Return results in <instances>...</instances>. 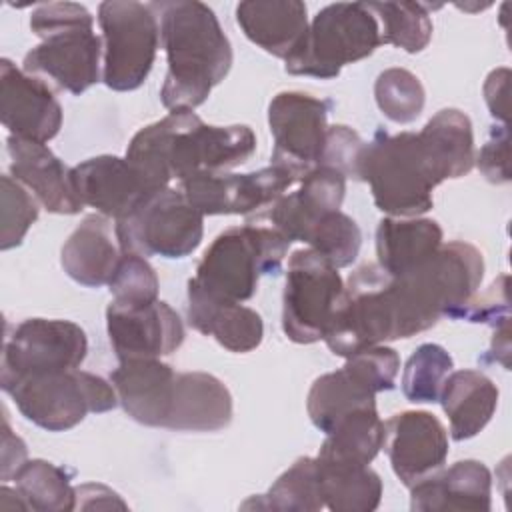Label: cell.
<instances>
[{
  "mask_svg": "<svg viewBox=\"0 0 512 512\" xmlns=\"http://www.w3.org/2000/svg\"><path fill=\"white\" fill-rule=\"evenodd\" d=\"M490 360L500 362L506 370L510 368L508 356H510V322H504L500 326L494 328V336H492V344H490Z\"/></svg>",
  "mask_w": 512,
  "mask_h": 512,
  "instance_id": "47",
  "label": "cell"
},
{
  "mask_svg": "<svg viewBox=\"0 0 512 512\" xmlns=\"http://www.w3.org/2000/svg\"><path fill=\"white\" fill-rule=\"evenodd\" d=\"M26 444L22 438H18L10 424L4 410V422H2V466H0V478L2 482H8L14 478V474L20 470V466L26 462Z\"/></svg>",
  "mask_w": 512,
  "mask_h": 512,
  "instance_id": "45",
  "label": "cell"
},
{
  "mask_svg": "<svg viewBox=\"0 0 512 512\" xmlns=\"http://www.w3.org/2000/svg\"><path fill=\"white\" fill-rule=\"evenodd\" d=\"M374 16L380 18V42L402 48L408 54L422 52L432 38V20L428 6L420 2H368Z\"/></svg>",
  "mask_w": 512,
  "mask_h": 512,
  "instance_id": "35",
  "label": "cell"
},
{
  "mask_svg": "<svg viewBox=\"0 0 512 512\" xmlns=\"http://www.w3.org/2000/svg\"><path fill=\"white\" fill-rule=\"evenodd\" d=\"M508 274H500L484 294L472 298L460 312L458 320L476 324H488L492 328L510 322V300H508Z\"/></svg>",
  "mask_w": 512,
  "mask_h": 512,
  "instance_id": "42",
  "label": "cell"
},
{
  "mask_svg": "<svg viewBox=\"0 0 512 512\" xmlns=\"http://www.w3.org/2000/svg\"><path fill=\"white\" fill-rule=\"evenodd\" d=\"M300 180L302 176L298 172L280 164H270L248 174H196L182 180L180 190L202 216H248L268 210Z\"/></svg>",
  "mask_w": 512,
  "mask_h": 512,
  "instance_id": "13",
  "label": "cell"
},
{
  "mask_svg": "<svg viewBox=\"0 0 512 512\" xmlns=\"http://www.w3.org/2000/svg\"><path fill=\"white\" fill-rule=\"evenodd\" d=\"M10 176L18 180L52 214H78L84 204L72 184V168L40 142L8 136Z\"/></svg>",
  "mask_w": 512,
  "mask_h": 512,
  "instance_id": "19",
  "label": "cell"
},
{
  "mask_svg": "<svg viewBox=\"0 0 512 512\" xmlns=\"http://www.w3.org/2000/svg\"><path fill=\"white\" fill-rule=\"evenodd\" d=\"M30 28L42 42L24 56L26 74L46 76L74 96L100 80L102 40L94 32V18L86 6L40 4L30 16Z\"/></svg>",
  "mask_w": 512,
  "mask_h": 512,
  "instance_id": "3",
  "label": "cell"
},
{
  "mask_svg": "<svg viewBox=\"0 0 512 512\" xmlns=\"http://www.w3.org/2000/svg\"><path fill=\"white\" fill-rule=\"evenodd\" d=\"M344 282L338 268L312 248L292 252L282 294V330L296 344L324 338Z\"/></svg>",
  "mask_w": 512,
  "mask_h": 512,
  "instance_id": "11",
  "label": "cell"
},
{
  "mask_svg": "<svg viewBox=\"0 0 512 512\" xmlns=\"http://www.w3.org/2000/svg\"><path fill=\"white\" fill-rule=\"evenodd\" d=\"M188 322L204 336H212L222 348L246 354L260 346L264 322L260 314L242 302L216 300L188 282Z\"/></svg>",
  "mask_w": 512,
  "mask_h": 512,
  "instance_id": "25",
  "label": "cell"
},
{
  "mask_svg": "<svg viewBox=\"0 0 512 512\" xmlns=\"http://www.w3.org/2000/svg\"><path fill=\"white\" fill-rule=\"evenodd\" d=\"M290 242L272 226L244 224L218 234L204 252L196 288L216 300L246 302L256 294L264 274H278Z\"/></svg>",
  "mask_w": 512,
  "mask_h": 512,
  "instance_id": "5",
  "label": "cell"
},
{
  "mask_svg": "<svg viewBox=\"0 0 512 512\" xmlns=\"http://www.w3.org/2000/svg\"><path fill=\"white\" fill-rule=\"evenodd\" d=\"M0 116L10 136L46 144L62 126V106L38 76L0 60Z\"/></svg>",
  "mask_w": 512,
  "mask_h": 512,
  "instance_id": "17",
  "label": "cell"
},
{
  "mask_svg": "<svg viewBox=\"0 0 512 512\" xmlns=\"http://www.w3.org/2000/svg\"><path fill=\"white\" fill-rule=\"evenodd\" d=\"M384 444L394 474L408 488L440 470L448 456V432L426 410L394 414L384 424Z\"/></svg>",
  "mask_w": 512,
  "mask_h": 512,
  "instance_id": "18",
  "label": "cell"
},
{
  "mask_svg": "<svg viewBox=\"0 0 512 512\" xmlns=\"http://www.w3.org/2000/svg\"><path fill=\"white\" fill-rule=\"evenodd\" d=\"M120 252L162 258H186L202 242L204 216L178 188H164L144 200L132 214L116 220Z\"/></svg>",
  "mask_w": 512,
  "mask_h": 512,
  "instance_id": "10",
  "label": "cell"
},
{
  "mask_svg": "<svg viewBox=\"0 0 512 512\" xmlns=\"http://www.w3.org/2000/svg\"><path fill=\"white\" fill-rule=\"evenodd\" d=\"M330 102L306 92H278L268 106L274 138L272 164L286 166L302 178L318 166L328 132Z\"/></svg>",
  "mask_w": 512,
  "mask_h": 512,
  "instance_id": "14",
  "label": "cell"
},
{
  "mask_svg": "<svg viewBox=\"0 0 512 512\" xmlns=\"http://www.w3.org/2000/svg\"><path fill=\"white\" fill-rule=\"evenodd\" d=\"M76 508H84V510H100V508H120L126 510V504L120 500V496L104 486V484H80L76 486Z\"/></svg>",
  "mask_w": 512,
  "mask_h": 512,
  "instance_id": "46",
  "label": "cell"
},
{
  "mask_svg": "<svg viewBox=\"0 0 512 512\" xmlns=\"http://www.w3.org/2000/svg\"><path fill=\"white\" fill-rule=\"evenodd\" d=\"M374 98L380 112L396 122H414L426 104V92L416 74L406 68H388L374 82Z\"/></svg>",
  "mask_w": 512,
  "mask_h": 512,
  "instance_id": "37",
  "label": "cell"
},
{
  "mask_svg": "<svg viewBox=\"0 0 512 512\" xmlns=\"http://www.w3.org/2000/svg\"><path fill=\"white\" fill-rule=\"evenodd\" d=\"M120 254L112 240L110 220L96 212L88 214L68 236L60 250V264L74 282L100 288L110 282Z\"/></svg>",
  "mask_w": 512,
  "mask_h": 512,
  "instance_id": "28",
  "label": "cell"
},
{
  "mask_svg": "<svg viewBox=\"0 0 512 512\" xmlns=\"http://www.w3.org/2000/svg\"><path fill=\"white\" fill-rule=\"evenodd\" d=\"M508 86H510L508 68L492 70L484 82V100L490 110V116L502 124H508Z\"/></svg>",
  "mask_w": 512,
  "mask_h": 512,
  "instance_id": "44",
  "label": "cell"
},
{
  "mask_svg": "<svg viewBox=\"0 0 512 512\" xmlns=\"http://www.w3.org/2000/svg\"><path fill=\"white\" fill-rule=\"evenodd\" d=\"M418 136L444 180L462 178L474 168L472 122L458 108L436 112Z\"/></svg>",
  "mask_w": 512,
  "mask_h": 512,
  "instance_id": "30",
  "label": "cell"
},
{
  "mask_svg": "<svg viewBox=\"0 0 512 512\" xmlns=\"http://www.w3.org/2000/svg\"><path fill=\"white\" fill-rule=\"evenodd\" d=\"M232 422V396L208 372H176L166 428L174 432H218Z\"/></svg>",
  "mask_w": 512,
  "mask_h": 512,
  "instance_id": "23",
  "label": "cell"
},
{
  "mask_svg": "<svg viewBox=\"0 0 512 512\" xmlns=\"http://www.w3.org/2000/svg\"><path fill=\"white\" fill-rule=\"evenodd\" d=\"M158 276L150 262L132 252H122L108 282V290L114 302L120 304H150L158 300Z\"/></svg>",
  "mask_w": 512,
  "mask_h": 512,
  "instance_id": "39",
  "label": "cell"
},
{
  "mask_svg": "<svg viewBox=\"0 0 512 512\" xmlns=\"http://www.w3.org/2000/svg\"><path fill=\"white\" fill-rule=\"evenodd\" d=\"M14 496V490L8 488V486H2L0 488V510H28L22 496L18 494L16 490V498Z\"/></svg>",
  "mask_w": 512,
  "mask_h": 512,
  "instance_id": "48",
  "label": "cell"
},
{
  "mask_svg": "<svg viewBox=\"0 0 512 512\" xmlns=\"http://www.w3.org/2000/svg\"><path fill=\"white\" fill-rule=\"evenodd\" d=\"M308 248L324 256L332 266L346 268L350 266L362 246V232L358 224L344 212L334 210L324 214L308 232Z\"/></svg>",
  "mask_w": 512,
  "mask_h": 512,
  "instance_id": "38",
  "label": "cell"
},
{
  "mask_svg": "<svg viewBox=\"0 0 512 512\" xmlns=\"http://www.w3.org/2000/svg\"><path fill=\"white\" fill-rule=\"evenodd\" d=\"M454 360L440 344H420L406 360L402 372V392L408 402H438L446 376L452 372Z\"/></svg>",
  "mask_w": 512,
  "mask_h": 512,
  "instance_id": "36",
  "label": "cell"
},
{
  "mask_svg": "<svg viewBox=\"0 0 512 512\" xmlns=\"http://www.w3.org/2000/svg\"><path fill=\"white\" fill-rule=\"evenodd\" d=\"M28 510L68 512L76 510V488L70 474L48 460H26L12 478Z\"/></svg>",
  "mask_w": 512,
  "mask_h": 512,
  "instance_id": "34",
  "label": "cell"
},
{
  "mask_svg": "<svg viewBox=\"0 0 512 512\" xmlns=\"http://www.w3.org/2000/svg\"><path fill=\"white\" fill-rule=\"evenodd\" d=\"M254 150L256 136L246 124L210 126L194 110H172L132 136L126 160L164 190L172 178L182 182L204 172H228Z\"/></svg>",
  "mask_w": 512,
  "mask_h": 512,
  "instance_id": "1",
  "label": "cell"
},
{
  "mask_svg": "<svg viewBox=\"0 0 512 512\" xmlns=\"http://www.w3.org/2000/svg\"><path fill=\"white\" fill-rule=\"evenodd\" d=\"M110 382L118 404L132 420L152 428H166L176 382V372L170 364L160 358L122 360L110 372Z\"/></svg>",
  "mask_w": 512,
  "mask_h": 512,
  "instance_id": "21",
  "label": "cell"
},
{
  "mask_svg": "<svg viewBox=\"0 0 512 512\" xmlns=\"http://www.w3.org/2000/svg\"><path fill=\"white\" fill-rule=\"evenodd\" d=\"M346 176L328 166L312 168L296 192L284 194L268 208V220L290 244L304 242L312 226L328 212L340 210Z\"/></svg>",
  "mask_w": 512,
  "mask_h": 512,
  "instance_id": "20",
  "label": "cell"
},
{
  "mask_svg": "<svg viewBox=\"0 0 512 512\" xmlns=\"http://www.w3.org/2000/svg\"><path fill=\"white\" fill-rule=\"evenodd\" d=\"M358 180L368 182L374 204L394 218H418L434 204L432 190L444 182L418 132L386 134L364 144Z\"/></svg>",
  "mask_w": 512,
  "mask_h": 512,
  "instance_id": "4",
  "label": "cell"
},
{
  "mask_svg": "<svg viewBox=\"0 0 512 512\" xmlns=\"http://www.w3.org/2000/svg\"><path fill=\"white\" fill-rule=\"evenodd\" d=\"M508 124L492 126L488 142L480 148L474 164H478L480 172L486 180L494 184H504L510 180V160H508Z\"/></svg>",
  "mask_w": 512,
  "mask_h": 512,
  "instance_id": "43",
  "label": "cell"
},
{
  "mask_svg": "<svg viewBox=\"0 0 512 512\" xmlns=\"http://www.w3.org/2000/svg\"><path fill=\"white\" fill-rule=\"evenodd\" d=\"M106 330L116 358H160L176 352L184 342V324L166 302L120 304L106 308Z\"/></svg>",
  "mask_w": 512,
  "mask_h": 512,
  "instance_id": "15",
  "label": "cell"
},
{
  "mask_svg": "<svg viewBox=\"0 0 512 512\" xmlns=\"http://www.w3.org/2000/svg\"><path fill=\"white\" fill-rule=\"evenodd\" d=\"M244 36L264 52L286 60L308 30V10L300 0H248L236 6Z\"/></svg>",
  "mask_w": 512,
  "mask_h": 512,
  "instance_id": "26",
  "label": "cell"
},
{
  "mask_svg": "<svg viewBox=\"0 0 512 512\" xmlns=\"http://www.w3.org/2000/svg\"><path fill=\"white\" fill-rule=\"evenodd\" d=\"M324 506L332 512H372L382 500V480L370 464L314 456Z\"/></svg>",
  "mask_w": 512,
  "mask_h": 512,
  "instance_id": "31",
  "label": "cell"
},
{
  "mask_svg": "<svg viewBox=\"0 0 512 512\" xmlns=\"http://www.w3.org/2000/svg\"><path fill=\"white\" fill-rule=\"evenodd\" d=\"M2 390L26 420L48 432L70 430L88 412L102 414L118 404L112 382L80 368L20 376L2 382Z\"/></svg>",
  "mask_w": 512,
  "mask_h": 512,
  "instance_id": "7",
  "label": "cell"
},
{
  "mask_svg": "<svg viewBox=\"0 0 512 512\" xmlns=\"http://www.w3.org/2000/svg\"><path fill=\"white\" fill-rule=\"evenodd\" d=\"M384 444V422L378 416L376 404L356 408L340 416L320 446L316 456L352 462V464H370Z\"/></svg>",
  "mask_w": 512,
  "mask_h": 512,
  "instance_id": "32",
  "label": "cell"
},
{
  "mask_svg": "<svg viewBox=\"0 0 512 512\" xmlns=\"http://www.w3.org/2000/svg\"><path fill=\"white\" fill-rule=\"evenodd\" d=\"M86 352L88 338L76 322L28 318L4 340L0 384L20 376L80 368Z\"/></svg>",
  "mask_w": 512,
  "mask_h": 512,
  "instance_id": "12",
  "label": "cell"
},
{
  "mask_svg": "<svg viewBox=\"0 0 512 512\" xmlns=\"http://www.w3.org/2000/svg\"><path fill=\"white\" fill-rule=\"evenodd\" d=\"M168 72L160 88L164 108L194 110L232 68V46L212 8L198 0L152 2Z\"/></svg>",
  "mask_w": 512,
  "mask_h": 512,
  "instance_id": "2",
  "label": "cell"
},
{
  "mask_svg": "<svg viewBox=\"0 0 512 512\" xmlns=\"http://www.w3.org/2000/svg\"><path fill=\"white\" fill-rule=\"evenodd\" d=\"M378 392L382 390L376 376L356 356H348L340 370L314 380L306 410L312 424L326 434L340 416L362 406H374Z\"/></svg>",
  "mask_w": 512,
  "mask_h": 512,
  "instance_id": "24",
  "label": "cell"
},
{
  "mask_svg": "<svg viewBox=\"0 0 512 512\" xmlns=\"http://www.w3.org/2000/svg\"><path fill=\"white\" fill-rule=\"evenodd\" d=\"M322 340L332 354L344 358L398 340L390 274L378 264L356 268L342 288Z\"/></svg>",
  "mask_w": 512,
  "mask_h": 512,
  "instance_id": "8",
  "label": "cell"
},
{
  "mask_svg": "<svg viewBox=\"0 0 512 512\" xmlns=\"http://www.w3.org/2000/svg\"><path fill=\"white\" fill-rule=\"evenodd\" d=\"M438 402L448 416L450 436L462 442L474 438L492 420L498 388L478 370H456L446 376Z\"/></svg>",
  "mask_w": 512,
  "mask_h": 512,
  "instance_id": "29",
  "label": "cell"
},
{
  "mask_svg": "<svg viewBox=\"0 0 512 512\" xmlns=\"http://www.w3.org/2000/svg\"><path fill=\"white\" fill-rule=\"evenodd\" d=\"M380 44V26L366 2H336L314 16L298 48L284 60V68L294 76L330 80L346 64L370 56Z\"/></svg>",
  "mask_w": 512,
  "mask_h": 512,
  "instance_id": "6",
  "label": "cell"
},
{
  "mask_svg": "<svg viewBox=\"0 0 512 512\" xmlns=\"http://www.w3.org/2000/svg\"><path fill=\"white\" fill-rule=\"evenodd\" d=\"M410 508L416 512H488L492 508V474L478 460H458L412 484Z\"/></svg>",
  "mask_w": 512,
  "mask_h": 512,
  "instance_id": "22",
  "label": "cell"
},
{
  "mask_svg": "<svg viewBox=\"0 0 512 512\" xmlns=\"http://www.w3.org/2000/svg\"><path fill=\"white\" fill-rule=\"evenodd\" d=\"M364 140L352 128L344 124L328 126L326 144L318 166H328L344 174L346 178L358 180V162L364 148Z\"/></svg>",
  "mask_w": 512,
  "mask_h": 512,
  "instance_id": "41",
  "label": "cell"
},
{
  "mask_svg": "<svg viewBox=\"0 0 512 512\" xmlns=\"http://www.w3.org/2000/svg\"><path fill=\"white\" fill-rule=\"evenodd\" d=\"M102 28V82L130 92L148 78L160 44V22L152 4L108 0L98 6Z\"/></svg>",
  "mask_w": 512,
  "mask_h": 512,
  "instance_id": "9",
  "label": "cell"
},
{
  "mask_svg": "<svg viewBox=\"0 0 512 512\" xmlns=\"http://www.w3.org/2000/svg\"><path fill=\"white\" fill-rule=\"evenodd\" d=\"M242 508L276 512H316L326 508L314 456L298 458L286 472L278 476L266 494L246 500Z\"/></svg>",
  "mask_w": 512,
  "mask_h": 512,
  "instance_id": "33",
  "label": "cell"
},
{
  "mask_svg": "<svg viewBox=\"0 0 512 512\" xmlns=\"http://www.w3.org/2000/svg\"><path fill=\"white\" fill-rule=\"evenodd\" d=\"M2 232L0 248L10 250L22 244L38 218V200L12 176H2Z\"/></svg>",
  "mask_w": 512,
  "mask_h": 512,
  "instance_id": "40",
  "label": "cell"
},
{
  "mask_svg": "<svg viewBox=\"0 0 512 512\" xmlns=\"http://www.w3.org/2000/svg\"><path fill=\"white\" fill-rule=\"evenodd\" d=\"M72 184L84 206L122 220L144 200L160 192L130 160L102 154L72 168Z\"/></svg>",
  "mask_w": 512,
  "mask_h": 512,
  "instance_id": "16",
  "label": "cell"
},
{
  "mask_svg": "<svg viewBox=\"0 0 512 512\" xmlns=\"http://www.w3.org/2000/svg\"><path fill=\"white\" fill-rule=\"evenodd\" d=\"M442 244L436 220L388 216L376 228V264L390 276H404L428 262Z\"/></svg>",
  "mask_w": 512,
  "mask_h": 512,
  "instance_id": "27",
  "label": "cell"
}]
</instances>
